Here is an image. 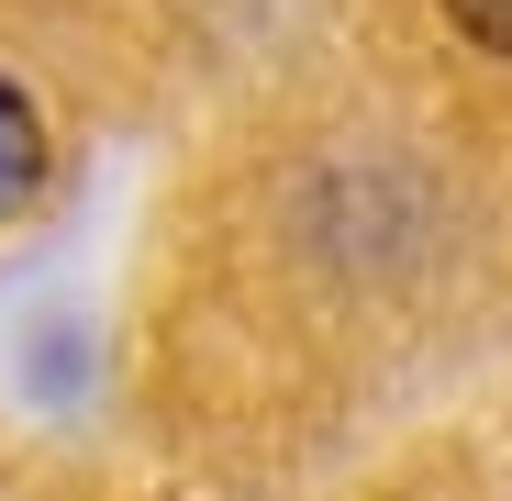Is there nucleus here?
<instances>
[{
    "mask_svg": "<svg viewBox=\"0 0 512 501\" xmlns=\"http://www.w3.org/2000/svg\"><path fill=\"white\" fill-rule=\"evenodd\" d=\"M446 12H457V34H468V45H490V56L512 67V0H446Z\"/></svg>",
    "mask_w": 512,
    "mask_h": 501,
    "instance_id": "nucleus-2",
    "label": "nucleus"
},
{
    "mask_svg": "<svg viewBox=\"0 0 512 501\" xmlns=\"http://www.w3.org/2000/svg\"><path fill=\"white\" fill-rule=\"evenodd\" d=\"M34 190H45V123H34V101L12 78H0V223L34 212Z\"/></svg>",
    "mask_w": 512,
    "mask_h": 501,
    "instance_id": "nucleus-1",
    "label": "nucleus"
}]
</instances>
